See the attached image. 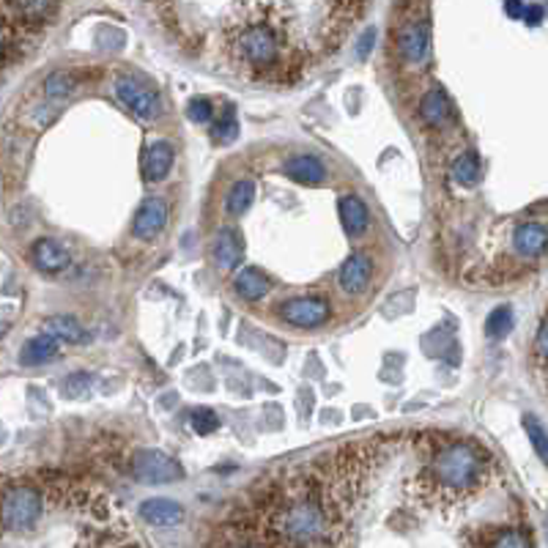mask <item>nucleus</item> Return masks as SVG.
<instances>
[{"label": "nucleus", "instance_id": "obj_1", "mask_svg": "<svg viewBox=\"0 0 548 548\" xmlns=\"http://www.w3.org/2000/svg\"><path fill=\"white\" fill-rule=\"evenodd\" d=\"M223 55L250 83H294L307 66L297 14L280 0H242L223 25Z\"/></svg>", "mask_w": 548, "mask_h": 548}, {"label": "nucleus", "instance_id": "obj_2", "mask_svg": "<svg viewBox=\"0 0 548 548\" xmlns=\"http://www.w3.org/2000/svg\"><path fill=\"white\" fill-rule=\"evenodd\" d=\"M494 458L469 439L436 442L428 463L408 483V494L434 510L461 507L489 486Z\"/></svg>", "mask_w": 548, "mask_h": 548}, {"label": "nucleus", "instance_id": "obj_3", "mask_svg": "<svg viewBox=\"0 0 548 548\" xmlns=\"http://www.w3.org/2000/svg\"><path fill=\"white\" fill-rule=\"evenodd\" d=\"M334 518L321 502L318 483L288 486L286 497L274 502L266 513V540L291 543V545H321L332 543Z\"/></svg>", "mask_w": 548, "mask_h": 548}, {"label": "nucleus", "instance_id": "obj_4", "mask_svg": "<svg viewBox=\"0 0 548 548\" xmlns=\"http://www.w3.org/2000/svg\"><path fill=\"white\" fill-rule=\"evenodd\" d=\"M44 513V497L36 486H12L0 497V526L6 532H28Z\"/></svg>", "mask_w": 548, "mask_h": 548}, {"label": "nucleus", "instance_id": "obj_5", "mask_svg": "<svg viewBox=\"0 0 548 548\" xmlns=\"http://www.w3.org/2000/svg\"><path fill=\"white\" fill-rule=\"evenodd\" d=\"M115 96L132 115H137L141 121H157L162 115L160 94L151 86L134 80V78H118L115 80Z\"/></svg>", "mask_w": 548, "mask_h": 548}, {"label": "nucleus", "instance_id": "obj_6", "mask_svg": "<svg viewBox=\"0 0 548 548\" xmlns=\"http://www.w3.org/2000/svg\"><path fill=\"white\" fill-rule=\"evenodd\" d=\"M132 474L141 480V483L160 486V483H176V480H181L184 469L165 452L141 450V452H134V458H132Z\"/></svg>", "mask_w": 548, "mask_h": 548}, {"label": "nucleus", "instance_id": "obj_7", "mask_svg": "<svg viewBox=\"0 0 548 548\" xmlns=\"http://www.w3.org/2000/svg\"><path fill=\"white\" fill-rule=\"evenodd\" d=\"M280 315L286 324L291 326H299V329H315V326H324L332 315V307L329 302H324L321 297H299V299H291L280 307Z\"/></svg>", "mask_w": 548, "mask_h": 548}, {"label": "nucleus", "instance_id": "obj_8", "mask_svg": "<svg viewBox=\"0 0 548 548\" xmlns=\"http://www.w3.org/2000/svg\"><path fill=\"white\" fill-rule=\"evenodd\" d=\"M168 228V206L162 197H146L141 212L134 217V225H132V233L134 239L141 242H154L162 231Z\"/></svg>", "mask_w": 548, "mask_h": 548}, {"label": "nucleus", "instance_id": "obj_9", "mask_svg": "<svg viewBox=\"0 0 548 548\" xmlns=\"http://www.w3.org/2000/svg\"><path fill=\"white\" fill-rule=\"evenodd\" d=\"M397 52L406 63H425L428 58V28L423 20H408L397 31Z\"/></svg>", "mask_w": 548, "mask_h": 548}, {"label": "nucleus", "instance_id": "obj_10", "mask_svg": "<svg viewBox=\"0 0 548 548\" xmlns=\"http://www.w3.org/2000/svg\"><path fill=\"white\" fill-rule=\"evenodd\" d=\"M209 255H212V263H215L220 271H231V269L242 266V260H244V244H242V236H239L233 228H223V231H217V236L212 239Z\"/></svg>", "mask_w": 548, "mask_h": 548}, {"label": "nucleus", "instance_id": "obj_11", "mask_svg": "<svg viewBox=\"0 0 548 548\" xmlns=\"http://www.w3.org/2000/svg\"><path fill=\"white\" fill-rule=\"evenodd\" d=\"M41 332H47L50 337H55L58 342H68V346H80V342L91 340V332L68 315H50L41 321Z\"/></svg>", "mask_w": 548, "mask_h": 548}, {"label": "nucleus", "instance_id": "obj_12", "mask_svg": "<svg viewBox=\"0 0 548 548\" xmlns=\"http://www.w3.org/2000/svg\"><path fill=\"white\" fill-rule=\"evenodd\" d=\"M373 263L368 255H352L340 266V288L346 294H362L370 283Z\"/></svg>", "mask_w": 548, "mask_h": 548}, {"label": "nucleus", "instance_id": "obj_13", "mask_svg": "<svg viewBox=\"0 0 548 548\" xmlns=\"http://www.w3.org/2000/svg\"><path fill=\"white\" fill-rule=\"evenodd\" d=\"M31 260L41 269V271H63L68 263H72V255H68V250L55 242V239H39L33 247H31Z\"/></svg>", "mask_w": 548, "mask_h": 548}, {"label": "nucleus", "instance_id": "obj_14", "mask_svg": "<svg viewBox=\"0 0 548 548\" xmlns=\"http://www.w3.org/2000/svg\"><path fill=\"white\" fill-rule=\"evenodd\" d=\"M340 223L352 239L362 236L370 225V212H368L365 200L357 195H342L340 197Z\"/></svg>", "mask_w": 548, "mask_h": 548}, {"label": "nucleus", "instance_id": "obj_15", "mask_svg": "<svg viewBox=\"0 0 548 548\" xmlns=\"http://www.w3.org/2000/svg\"><path fill=\"white\" fill-rule=\"evenodd\" d=\"M141 518L151 526H178L184 521V507L173 499L157 497L141 505Z\"/></svg>", "mask_w": 548, "mask_h": 548}, {"label": "nucleus", "instance_id": "obj_16", "mask_svg": "<svg viewBox=\"0 0 548 548\" xmlns=\"http://www.w3.org/2000/svg\"><path fill=\"white\" fill-rule=\"evenodd\" d=\"M545 244H548V231L543 223H524L516 228V236H513V247L518 255L524 258H540L545 252Z\"/></svg>", "mask_w": 548, "mask_h": 548}, {"label": "nucleus", "instance_id": "obj_17", "mask_svg": "<svg viewBox=\"0 0 548 548\" xmlns=\"http://www.w3.org/2000/svg\"><path fill=\"white\" fill-rule=\"evenodd\" d=\"M58 354H60V342L55 337H50L47 332H41V334L31 337L23 346L20 362L28 365V368H36V365H47V362L58 360Z\"/></svg>", "mask_w": 548, "mask_h": 548}, {"label": "nucleus", "instance_id": "obj_18", "mask_svg": "<svg viewBox=\"0 0 548 548\" xmlns=\"http://www.w3.org/2000/svg\"><path fill=\"white\" fill-rule=\"evenodd\" d=\"M173 157L176 154H173L170 143H165V141L154 143L143 157V178L146 181H162L173 168Z\"/></svg>", "mask_w": 548, "mask_h": 548}, {"label": "nucleus", "instance_id": "obj_19", "mask_svg": "<svg viewBox=\"0 0 548 548\" xmlns=\"http://www.w3.org/2000/svg\"><path fill=\"white\" fill-rule=\"evenodd\" d=\"M420 115H423V121L431 123V126H444V123L452 118V105H450L444 88L436 86V88H431V91L423 96V102H420Z\"/></svg>", "mask_w": 548, "mask_h": 548}, {"label": "nucleus", "instance_id": "obj_20", "mask_svg": "<svg viewBox=\"0 0 548 548\" xmlns=\"http://www.w3.org/2000/svg\"><path fill=\"white\" fill-rule=\"evenodd\" d=\"M233 288H236V294H239L242 299H247V302H258V299H263V297L271 291V286H269V280H266V274L258 271V269H252V266H247V269H242V271L236 274Z\"/></svg>", "mask_w": 548, "mask_h": 548}, {"label": "nucleus", "instance_id": "obj_21", "mask_svg": "<svg viewBox=\"0 0 548 548\" xmlns=\"http://www.w3.org/2000/svg\"><path fill=\"white\" fill-rule=\"evenodd\" d=\"M283 173L291 176L294 181H302V184H318L326 178V168L310 157V154H299V157H291L286 165H283Z\"/></svg>", "mask_w": 548, "mask_h": 548}, {"label": "nucleus", "instance_id": "obj_22", "mask_svg": "<svg viewBox=\"0 0 548 548\" xmlns=\"http://www.w3.org/2000/svg\"><path fill=\"white\" fill-rule=\"evenodd\" d=\"M212 141L215 143H233L236 141V134H239V121H236V113L233 107H220L215 110L212 115Z\"/></svg>", "mask_w": 548, "mask_h": 548}, {"label": "nucleus", "instance_id": "obj_23", "mask_svg": "<svg viewBox=\"0 0 548 548\" xmlns=\"http://www.w3.org/2000/svg\"><path fill=\"white\" fill-rule=\"evenodd\" d=\"M252 200H255V184H252L250 178H242V181H236L233 189L228 192L225 209H228V215L242 217V215L250 209V206H252Z\"/></svg>", "mask_w": 548, "mask_h": 548}, {"label": "nucleus", "instance_id": "obj_24", "mask_svg": "<svg viewBox=\"0 0 548 548\" xmlns=\"http://www.w3.org/2000/svg\"><path fill=\"white\" fill-rule=\"evenodd\" d=\"M78 86H80V80H78V75H72V72H52V75L41 83V88H44L47 96H68V94L78 91Z\"/></svg>", "mask_w": 548, "mask_h": 548}, {"label": "nucleus", "instance_id": "obj_25", "mask_svg": "<svg viewBox=\"0 0 548 548\" xmlns=\"http://www.w3.org/2000/svg\"><path fill=\"white\" fill-rule=\"evenodd\" d=\"M450 173H452V178L458 184H474L480 178V160L471 151L458 154L455 162H452V168H450Z\"/></svg>", "mask_w": 548, "mask_h": 548}, {"label": "nucleus", "instance_id": "obj_26", "mask_svg": "<svg viewBox=\"0 0 548 548\" xmlns=\"http://www.w3.org/2000/svg\"><path fill=\"white\" fill-rule=\"evenodd\" d=\"M510 329H513V310H510L507 305H502V307H497V310L489 315L486 332H489V337L499 340V337H505Z\"/></svg>", "mask_w": 548, "mask_h": 548}, {"label": "nucleus", "instance_id": "obj_27", "mask_svg": "<svg viewBox=\"0 0 548 548\" xmlns=\"http://www.w3.org/2000/svg\"><path fill=\"white\" fill-rule=\"evenodd\" d=\"M91 389H94V376L91 373H75L68 381H63V392L68 397H78V400L88 397Z\"/></svg>", "mask_w": 548, "mask_h": 548}, {"label": "nucleus", "instance_id": "obj_28", "mask_svg": "<svg viewBox=\"0 0 548 548\" xmlns=\"http://www.w3.org/2000/svg\"><path fill=\"white\" fill-rule=\"evenodd\" d=\"M192 428L195 434L206 436V434H215L220 428V417L215 415L212 408H195L192 411Z\"/></svg>", "mask_w": 548, "mask_h": 548}, {"label": "nucleus", "instance_id": "obj_29", "mask_svg": "<svg viewBox=\"0 0 548 548\" xmlns=\"http://www.w3.org/2000/svg\"><path fill=\"white\" fill-rule=\"evenodd\" d=\"M187 115H189V121H195V123H209L212 115H215V107H212L209 99L195 96V99H189V105H187Z\"/></svg>", "mask_w": 548, "mask_h": 548}, {"label": "nucleus", "instance_id": "obj_30", "mask_svg": "<svg viewBox=\"0 0 548 548\" xmlns=\"http://www.w3.org/2000/svg\"><path fill=\"white\" fill-rule=\"evenodd\" d=\"M524 428H526V434H529V442H532L534 452L540 455V461H545L548 452H545V431H543V425H540L534 417H524Z\"/></svg>", "mask_w": 548, "mask_h": 548}, {"label": "nucleus", "instance_id": "obj_31", "mask_svg": "<svg viewBox=\"0 0 548 548\" xmlns=\"http://www.w3.org/2000/svg\"><path fill=\"white\" fill-rule=\"evenodd\" d=\"M545 354H548V346H545V321H540L537 334H534V360L540 365H545Z\"/></svg>", "mask_w": 548, "mask_h": 548}, {"label": "nucleus", "instance_id": "obj_32", "mask_svg": "<svg viewBox=\"0 0 548 548\" xmlns=\"http://www.w3.org/2000/svg\"><path fill=\"white\" fill-rule=\"evenodd\" d=\"M491 543H494V545H529V537H524V534H513V532H505L502 537H494Z\"/></svg>", "mask_w": 548, "mask_h": 548}, {"label": "nucleus", "instance_id": "obj_33", "mask_svg": "<svg viewBox=\"0 0 548 548\" xmlns=\"http://www.w3.org/2000/svg\"><path fill=\"white\" fill-rule=\"evenodd\" d=\"M373 41H376V31L370 28V31H365V36L357 41V55H360V58H368V52L373 50Z\"/></svg>", "mask_w": 548, "mask_h": 548}, {"label": "nucleus", "instance_id": "obj_34", "mask_svg": "<svg viewBox=\"0 0 548 548\" xmlns=\"http://www.w3.org/2000/svg\"><path fill=\"white\" fill-rule=\"evenodd\" d=\"M521 17L526 25H540L543 23V6H524Z\"/></svg>", "mask_w": 548, "mask_h": 548}, {"label": "nucleus", "instance_id": "obj_35", "mask_svg": "<svg viewBox=\"0 0 548 548\" xmlns=\"http://www.w3.org/2000/svg\"><path fill=\"white\" fill-rule=\"evenodd\" d=\"M521 12H524V4H521V0H505V14H507V17L521 20Z\"/></svg>", "mask_w": 548, "mask_h": 548}]
</instances>
